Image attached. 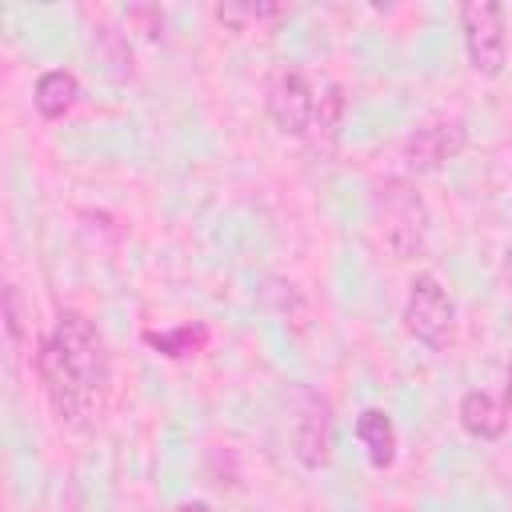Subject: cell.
<instances>
[{"label": "cell", "instance_id": "obj_1", "mask_svg": "<svg viewBox=\"0 0 512 512\" xmlns=\"http://www.w3.org/2000/svg\"><path fill=\"white\" fill-rule=\"evenodd\" d=\"M36 372H40L44 396L52 412L60 416V424H72V428L88 424V416L100 412L108 380H112L108 344L100 328L84 312L64 308L52 332L40 340Z\"/></svg>", "mask_w": 512, "mask_h": 512}, {"label": "cell", "instance_id": "obj_2", "mask_svg": "<svg viewBox=\"0 0 512 512\" xmlns=\"http://www.w3.org/2000/svg\"><path fill=\"white\" fill-rule=\"evenodd\" d=\"M376 228L392 260H412L428 240V204L416 184L388 176L376 184Z\"/></svg>", "mask_w": 512, "mask_h": 512}, {"label": "cell", "instance_id": "obj_3", "mask_svg": "<svg viewBox=\"0 0 512 512\" xmlns=\"http://www.w3.org/2000/svg\"><path fill=\"white\" fill-rule=\"evenodd\" d=\"M460 28L468 64L480 76H500L508 64V36H504V8L496 0H468L460 4Z\"/></svg>", "mask_w": 512, "mask_h": 512}, {"label": "cell", "instance_id": "obj_4", "mask_svg": "<svg viewBox=\"0 0 512 512\" xmlns=\"http://www.w3.org/2000/svg\"><path fill=\"white\" fill-rule=\"evenodd\" d=\"M404 328L428 348H448L452 344L456 304L432 272H420L412 280V292H408V304H404Z\"/></svg>", "mask_w": 512, "mask_h": 512}, {"label": "cell", "instance_id": "obj_5", "mask_svg": "<svg viewBox=\"0 0 512 512\" xmlns=\"http://www.w3.org/2000/svg\"><path fill=\"white\" fill-rule=\"evenodd\" d=\"M464 148H468V124L460 116H444V120H428L416 132H408L400 156L412 172H436L448 160H456Z\"/></svg>", "mask_w": 512, "mask_h": 512}, {"label": "cell", "instance_id": "obj_6", "mask_svg": "<svg viewBox=\"0 0 512 512\" xmlns=\"http://www.w3.org/2000/svg\"><path fill=\"white\" fill-rule=\"evenodd\" d=\"M312 108H316V84L296 72L280 68L268 84V116L284 136H308L312 128Z\"/></svg>", "mask_w": 512, "mask_h": 512}, {"label": "cell", "instance_id": "obj_7", "mask_svg": "<svg viewBox=\"0 0 512 512\" xmlns=\"http://www.w3.org/2000/svg\"><path fill=\"white\" fill-rule=\"evenodd\" d=\"M332 408L312 388H300V416L292 428V452L304 468H324L332 460Z\"/></svg>", "mask_w": 512, "mask_h": 512}, {"label": "cell", "instance_id": "obj_8", "mask_svg": "<svg viewBox=\"0 0 512 512\" xmlns=\"http://www.w3.org/2000/svg\"><path fill=\"white\" fill-rule=\"evenodd\" d=\"M460 424L476 440H500L504 428H508V412H504V404L492 392L472 388V392L460 396Z\"/></svg>", "mask_w": 512, "mask_h": 512}, {"label": "cell", "instance_id": "obj_9", "mask_svg": "<svg viewBox=\"0 0 512 512\" xmlns=\"http://www.w3.org/2000/svg\"><path fill=\"white\" fill-rule=\"evenodd\" d=\"M356 440L364 444L372 468H392V464H396V448H400V440H396V424H392L388 412H380V408H364V412L356 416Z\"/></svg>", "mask_w": 512, "mask_h": 512}, {"label": "cell", "instance_id": "obj_10", "mask_svg": "<svg viewBox=\"0 0 512 512\" xmlns=\"http://www.w3.org/2000/svg\"><path fill=\"white\" fill-rule=\"evenodd\" d=\"M80 96V80L68 72V68H48L40 80H36V92H32V104L44 120H60Z\"/></svg>", "mask_w": 512, "mask_h": 512}, {"label": "cell", "instance_id": "obj_11", "mask_svg": "<svg viewBox=\"0 0 512 512\" xmlns=\"http://www.w3.org/2000/svg\"><path fill=\"white\" fill-rule=\"evenodd\" d=\"M144 344L168 360H184L208 344V328L204 324H180V328H164V332H144Z\"/></svg>", "mask_w": 512, "mask_h": 512}, {"label": "cell", "instance_id": "obj_12", "mask_svg": "<svg viewBox=\"0 0 512 512\" xmlns=\"http://www.w3.org/2000/svg\"><path fill=\"white\" fill-rule=\"evenodd\" d=\"M288 8L284 4H268V0H228L216 8V20L236 28V32H248L252 24H264V20H280Z\"/></svg>", "mask_w": 512, "mask_h": 512}, {"label": "cell", "instance_id": "obj_13", "mask_svg": "<svg viewBox=\"0 0 512 512\" xmlns=\"http://www.w3.org/2000/svg\"><path fill=\"white\" fill-rule=\"evenodd\" d=\"M340 116H344V88L336 80H316V108L308 136H336Z\"/></svg>", "mask_w": 512, "mask_h": 512}, {"label": "cell", "instance_id": "obj_14", "mask_svg": "<svg viewBox=\"0 0 512 512\" xmlns=\"http://www.w3.org/2000/svg\"><path fill=\"white\" fill-rule=\"evenodd\" d=\"M504 412L512 416V364H508V376H504Z\"/></svg>", "mask_w": 512, "mask_h": 512}, {"label": "cell", "instance_id": "obj_15", "mask_svg": "<svg viewBox=\"0 0 512 512\" xmlns=\"http://www.w3.org/2000/svg\"><path fill=\"white\" fill-rule=\"evenodd\" d=\"M176 512H212V508H208V504H204V500H192V504H180V508H176Z\"/></svg>", "mask_w": 512, "mask_h": 512}, {"label": "cell", "instance_id": "obj_16", "mask_svg": "<svg viewBox=\"0 0 512 512\" xmlns=\"http://www.w3.org/2000/svg\"><path fill=\"white\" fill-rule=\"evenodd\" d=\"M504 280L512 284V244H508V252H504Z\"/></svg>", "mask_w": 512, "mask_h": 512}]
</instances>
